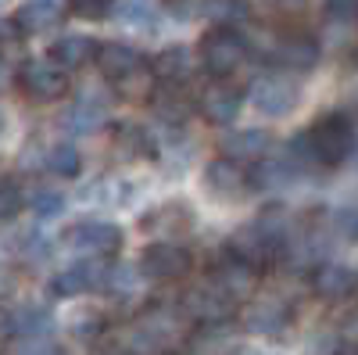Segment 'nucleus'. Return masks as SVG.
Returning <instances> with one entry per match:
<instances>
[{
  "instance_id": "40",
  "label": "nucleus",
  "mask_w": 358,
  "mask_h": 355,
  "mask_svg": "<svg viewBox=\"0 0 358 355\" xmlns=\"http://www.w3.org/2000/svg\"><path fill=\"white\" fill-rule=\"evenodd\" d=\"M233 355H258V351H251V348H236Z\"/></svg>"
},
{
  "instance_id": "9",
  "label": "nucleus",
  "mask_w": 358,
  "mask_h": 355,
  "mask_svg": "<svg viewBox=\"0 0 358 355\" xmlns=\"http://www.w3.org/2000/svg\"><path fill=\"white\" fill-rule=\"evenodd\" d=\"M308 287L319 302L326 305H344L355 298L358 291V280H355V270L348 262H337V258H319L315 265H308Z\"/></svg>"
},
{
  "instance_id": "39",
  "label": "nucleus",
  "mask_w": 358,
  "mask_h": 355,
  "mask_svg": "<svg viewBox=\"0 0 358 355\" xmlns=\"http://www.w3.org/2000/svg\"><path fill=\"white\" fill-rule=\"evenodd\" d=\"M276 4H280V8H301L305 0H276Z\"/></svg>"
},
{
  "instance_id": "35",
  "label": "nucleus",
  "mask_w": 358,
  "mask_h": 355,
  "mask_svg": "<svg viewBox=\"0 0 358 355\" xmlns=\"http://www.w3.org/2000/svg\"><path fill=\"white\" fill-rule=\"evenodd\" d=\"M334 230L344 237V241H355V209H341V212H334Z\"/></svg>"
},
{
  "instance_id": "17",
  "label": "nucleus",
  "mask_w": 358,
  "mask_h": 355,
  "mask_svg": "<svg viewBox=\"0 0 358 355\" xmlns=\"http://www.w3.org/2000/svg\"><path fill=\"white\" fill-rule=\"evenodd\" d=\"M241 104H244V94L236 90V86H229L226 79H215L197 97V111L208 118V123H215V126H229L233 118L241 115Z\"/></svg>"
},
{
  "instance_id": "21",
  "label": "nucleus",
  "mask_w": 358,
  "mask_h": 355,
  "mask_svg": "<svg viewBox=\"0 0 358 355\" xmlns=\"http://www.w3.org/2000/svg\"><path fill=\"white\" fill-rule=\"evenodd\" d=\"M57 22H62V8H57V0H29V4L15 15V29L25 33V36L50 33Z\"/></svg>"
},
{
  "instance_id": "34",
  "label": "nucleus",
  "mask_w": 358,
  "mask_h": 355,
  "mask_svg": "<svg viewBox=\"0 0 358 355\" xmlns=\"http://www.w3.org/2000/svg\"><path fill=\"white\" fill-rule=\"evenodd\" d=\"M208 11H212L215 18H222V25H233L236 18L248 15V11L241 8V0H212V4H208Z\"/></svg>"
},
{
  "instance_id": "7",
  "label": "nucleus",
  "mask_w": 358,
  "mask_h": 355,
  "mask_svg": "<svg viewBox=\"0 0 358 355\" xmlns=\"http://www.w3.org/2000/svg\"><path fill=\"white\" fill-rule=\"evenodd\" d=\"M190 270H194V255L176 241H155L140 251V277L155 284H176L190 277Z\"/></svg>"
},
{
  "instance_id": "6",
  "label": "nucleus",
  "mask_w": 358,
  "mask_h": 355,
  "mask_svg": "<svg viewBox=\"0 0 358 355\" xmlns=\"http://www.w3.org/2000/svg\"><path fill=\"white\" fill-rule=\"evenodd\" d=\"M236 316L244 319V327L251 334H262V337H280L290 323H294V305L283 294H251L248 305L241 302Z\"/></svg>"
},
{
  "instance_id": "32",
  "label": "nucleus",
  "mask_w": 358,
  "mask_h": 355,
  "mask_svg": "<svg viewBox=\"0 0 358 355\" xmlns=\"http://www.w3.org/2000/svg\"><path fill=\"white\" fill-rule=\"evenodd\" d=\"M115 8V0H69V11L83 22H101Z\"/></svg>"
},
{
  "instance_id": "11",
  "label": "nucleus",
  "mask_w": 358,
  "mask_h": 355,
  "mask_svg": "<svg viewBox=\"0 0 358 355\" xmlns=\"http://www.w3.org/2000/svg\"><path fill=\"white\" fill-rule=\"evenodd\" d=\"M69 244L90 258H115L122 251V230L108 219H83L69 230Z\"/></svg>"
},
{
  "instance_id": "25",
  "label": "nucleus",
  "mask_w": 358,
  "mask_h": 355,
  "mask_svg": "<svg viewBox=\"0 0 358 355\" xmlns=\"http://www.w3.org/2000/svg\"><path fill=\"white\" fill-rule=\"evenodd\" d=\"M40 172H50V176H65V180H72V176H79L83 169V158H79V147L62 140V144H50V147H40V162H36Z\"/></svg>"
},
{
  "instance_id": "28",
  "label": "nucleus",
  "mask_w": 358,
  "mask_h": 355,
  "mask_svg": "<svg viewBox=\"0 0 358 355\" xmlns=\"http://www.w3.org/2000/svg\"><path fill=\"white\" fill-rule=\"evenodd\" d=\"M25 204H29V209H33L36 216L50 219V216H62V209H65V194H62V190H54L50 183H36L33 190L25 194Z\"/></svg>"
},
{
  "instance_id": "27",
  "label": "nucleus",
  "mask_w": 358,
  "mask_h": 355,
  "mask_svg": "<svg viewBox=\"0 0 358 355\" xmlns=\"http://www.w3.org/2000/svg\"><path fill=\"white\" fill-rule=\"evenodd\" d=\"M111 86L118 90V97H122V101L147 104V101H151V94H155V86H158V79L151 76V69H147V62H143L140 69H133V72L122 76V79H115Z\"/></svg>"
},
{
  "instance_id": "1",
  "label": "nucleus",
  "mask_w": 358,
  "mask_h": 355,
  "mask_svg": "<svg viewBox=\"0 0 358 355\" xmlns=\"http://www.w3.org/2000/svg\"><path fill=\"white\" fill-rule=\"evenodd\" d=\"M351 147H355V130H351V118L341 111L315 118L308 130H301L290 140V151L312 169H341L351 155Z\"/></svg>"
},
{
  "instance_id": "23",
  "label": "nucleus",
  "mask_w": 358,
  "mask_h": 355,
  "mask_svg": "<svg viewBox=\"0 0 358 355\" xmlns=\"http://www.w3.org/2000/svg\"><path fill=\"white\" fill-rule=\"evenodd\" d=\"M94 62L101 65L104 79L115 83V79L129 76L133 69H140L143 57H140V50H133V47H126V43H104V47H97V57H94Z\"/></svg>"
},
{
  "instance_id": "26",
  "label": "nucleus",
  "mask_w": 358,
  "mask_h": 355,
  "mask_svg": "<svg viewBox=\"0 0 358 355\" xmlns=\"http://www.w3.org/2000/svg\"><path fill=\"white\" fill-rule=\"evenodd\" d=\"M108 123V104L97 97V94H79V101H76V108L69 111V130H76V133H94V130H101Z\"/></svg>"
},
{
  "instance_id": "16",
  "label": "nucleus",
  "mask_w": 358,
  "mask_h": 355,
  "mask_svg": "<svg viewBox=\"0 0 358 355\" xmlns=\"http://www.w3.org/2000/svg\"><path fill=\"white\" fill-rule=\"evenodd\" d=\"M147 104L155 108V115L165 126H183L187 118H194V108H197L194 94H187V83H158Z\"/></svg>"
},
{
  "instance_id": "4",
  "label": "nucleus",
  "mask_w": 358,
  "mask_h": 355,
  "mask_svg": "<svg viewBox=\"0 0 358 355\" xmlns=\"http://www.w3.org/2000/svg\"><path fill=\"white\" fill-rule=\"evenodd\" d=\"M236 309H241V302H233L212 280L183 291V298H179V312L187 316L190 327H222V323L236 319Z\"/></svg>"
},
{
  "instance_id": "18",
  "label": "nucleus",
  "mask_w": 358,
  "mask_h": 355,
  "mask_svg": "<svg viewBox=\"0 0 358 355\" xmlns=\"http://www.w3.org/2000/svg\"><path fill=\"white\" fill-rule=\"evenodd\" d=\"M140 226L147 233H162L165 241H179V237H187L194 230V212L183 201H169V204H158L155 212H147Z\"/></svg>"
},
{
  "instance_id": "19",
  "label": "nucleus",
  "mask_w": 358,
  "mask_h": 355,
  "mask_svg": "<svg viewBox=\"0 0 358 355\" xmlns=\"http://www.w3.org/2000/svg\"><path fill=\"white\" fill-rule=\"evenodd\" d=\"M115 155L126 158V162H147V158L158 155V144H155L151 133H147V126L118 123L115 126Z\"/></svg>"
},
{
  "instance_id": "36",
  "label": "nucleus",
  "mask_w": 358,
  "mask_h": 355,
  "mask_svg": "<svg viewBox=\"0 0 358 355\" xmlns=\"http://www.w3.org/2000/svg\"><path fill=\"white\" fill-rule=\"evenodd\" d=\"M326 11H330L337 22H351L358 11V0H326Z\"/></svg>"
},
{
  "instance_id": "38",
  "label": "nucleus",
  "mask_w": 358,
  "mask_h": 355,
  "mask_svg": "<svg viewBox=\"0 0 358 355\" xmlns=\"http://www.w3.org/2000/svg\"><path fill=\"white\" fill-rule=\"evenodd\" d=\"M4 133H8V111L0 108V137H4Z\"/></svg>"
},
{
  "instance_id": "24",
  "label": "nucleus",
  "mask_w": 358,
  "mask_h": 355,
  "mask_svg": "<svg viewBox=\"0 0 358 355\" xmlns=\"http://www.w3.org/2000/svg\"><path fill=\"white\" fill-rule=\"evenodd\" d=\"M147 69L158 83H187L194 72V54L187 47H165Z\"/></svg>"
},
{
  "instance_id": "20",
  "label": "nucleus",
  "mask_w": 358,
  "mask_h": 355,
  "mask_svg": "<svg viewBox=\"0 0 358 355\" xmlns=\"http://www.w3.org/2000/svg\"><path fill=\"white\" fill-rule=\"evenodd\" d=\"M273 144H276V137L268 130H241V133H229L222 140V151L236 162H258L273 151Z\"/></svg>"
},
{
  "instance_id": "41",
  "label": "nucleus",
  "mask_w": 358,
  "mask_h": 355,
  "mask_svg": "<svg viewBox=\"0 0 358 355\" xmlns=\"http://www.w3.org/2000/svg\"><path fill=\"white\" fill-rule=\"evenodd\" d=\"M115 355H122V351H115Z\"/></svg>"
},
{
  "instance_id": "10",
  "label": "nucleus",
  "mask_w": 358,
  "mask_h": 355,
  "mask_svg": "<svg viewBox=\"0 0 358 355\" xmlns=\"http://www.w3.org/2000/svg\"><path fill=\"white\" fill-rule=\"evenodd\" d=\"M222 251H229L233 258H241L244 265H251V270H258V273L273 270V265L283 258L280 244H276L273 237H268L258 223L241 226L236 233H229V241H226V248H222Z\"/></svg>"
},
{
  "instance_id": "14",
  "label": "nucleus",
  "mask_w": 358,
  "mask_h": 355,
  "mask_svg": "<svg viewBox=\"0 0 358 355\" xmlns=\"http://www.w3.org/2000/svg\"><path fill=\"white\" fill-rule=\"evenodd\" d=\"M104 265H108V258H83V262L69 265V270H62L50 280V294H54V298H76V294L101 291Z\"/></svg>"
},
{
  "instance_id": "5",
  "label": "nucleus",
  "mask_w": 358,
  "mask_h": 355,
  "mask_svg": "<svg viewBox=\"0 0 358 355\" xmlns=\"http://www.w3.org/2000/svg\"><path fill=\"white\" fill-rule=\"evenodd\" d=\"M18 86L29 101L36 104H54V101H65L72 94V79L62 65H54L50 57H29L18 69Z\"/></svg>"
},
{
  "instance_id": "8",
  "label": "nucleus",
  "mask_w": 358,
  "mask_h": 355,
  "mask_svg": "<svg viewBox=\"0 0 358 355\" xmlns=\"http://www.w3.org/2000/svg\"><path fill=\"white\" fill-rule=\"evenodd\" d=\"M265 57L287 72H312L319 65V43H315V36L301 33V29H283V33L268 36Z\"/></svg>"
},
{
  "instance_id": "22",
  "label": "nucleus",
  "mask_w": 358,
  "mask_h": 355,
  "mask_svg": "<svg viewBox=\"0 0 358 355\" xmlns=\"http://www.w3.org/2000/svg\"><path fill=\"white\" fill-rule=\"evenodd\" d=\"M47 57H50L54 65H62L65 72H72V69H86V65L97 57V43L90 40V36H62V40L50 47Z\"/></svg>"
},
{
  "instance_id": "31",
  "label": "nucleus",
  "mask_w": 358,
  "mask_h": 355,
  "mask_svg": "<svg viewBox=\"0 0 358 355\" xmlns=\"http://www.w3.org/2000/svg\"><path fill=\"white\" fill-rule=\"evenodd\" d=\"M22 209H25V190L8 176H0V223L15 219Z\"/></svg>"
},
{
  "instance_id": "33",
  "label": "nucleus",
  "mask_w": 358,
  "mask_h": 355,
  "mask_svg": "<svg viewBox=\"0 0 358 355\" xmlns=\"http://www.w3.org/2000/svg\"><path fill=\"white\" fill-rule=\"evenodd\" d=\"M15 355H69V348L57 344V341H50L47 334H29V337L15 348Z\"/></svg>"
},
{
  "instance_id": "29",
  "label": "nucleus",
  "mask_w": 358,
  "mask_h": 355,
  "mask_svg": "<svg viewBox=\"0 0 358 355\" xmlns=\"http://www.w3.org/2000/svg\"><path fill=\"white\" fill-rule=\"evenodd\" d=\"M11 319H15V334H22V337L50 330V312L43 305H22L18 312H11Z\"/></svg>"
},
{
  "instance_id": "2",
  "label": "nucleus",
  "mask_w": 358,
  "mask_h": 355,
  "mask_svg": "<svg viewBox=\"0 0 358 355\" xmlns=\"http://www.w3.org/2000/svg\"><path fill=\"white\" fill-rule=\"evenodd\" d=\"M190 323L179 309H147L136 316V323L126 330L122 355H176L190 341Z\"/></svg>"
},
{
  "instance_id": "3",
  "label": "nucleus",
  "mask_w": 358,
  "mask_h": 355,
  "mask_svg": "<svg viewBox=\"0 0 358 355\" xmlns=\"http://www.w3.org/2000/svg\"><path fill=\"white\" fill-rule=\"evenodd\" d=\"M197 57L204 72L212 79H229L233 72H241V65L248 62V40L236 33L233 25H215L208 29L197 43Z\"/></svg>"
},
{
  "instance_id": "37",
  "label": "nucleus",
  "mask_w": 358,
  "mask_h": 355,
  "mask_svg": "<svg viewBox=\"0 0 358 355\" xmlns=\"http://www.w3.org/2000/svg\"><path fill=\"white\" fill-rule=\"evenodd\" d=\"M11 337H15V319H11L8 309H0V344L11 341Z\"/></svg>"
},
{
  "instance_id": "30",
  "label": "nucleus",
  "mask_w": 358,
  "mask_h": 355,
  "mask_svg": "<svg viewBox=\"0 0 358 355\" xmlns=\"http://www.w3.org/2000/svg\"><path fill=\"white\" fill-rule=\"evenodd\" d=\"M104 330H108V316L97 312V309H86V312H79V316L72 319V334H76L79 341H97Z\"/></svg>"
},
{
  "instance_id": "12",
  "label": "nucleus",
  "mask_w": 358,
  "mask_h": 355,
  "mask_svg": "<svg viewBox=\"0 0 358 355\" xmlns=\"http://www.w3.org/2000/svg\"><path fill=\"white\" fill-rule=\"evenodd\" d=\"M204 187L212 190L215 197L222 201H244L251 194V176H248V165L236 162L229 155L222 158H212L204 165Z\"/></svg>"
},
{
  "instance_id": "13",
  "label": "nucleus",
  "mask_w": 358,
  "mask_h": 355,
  "mask_svg": "<svg viewBox=\"0 0 358 355\" xmlns=\"http://www.w3.org/2000/svg\"><path fill=\"white\" fill-rule=\"evenodd\" d=\"M251 104L262 111V115H290L301 101L297 94V83L287 79V76H258L248 90Z\"/></svg>"
},
{
  "instance_id": "15",
  "label": "nucleus",
  "mask_w": 358,
  "mask_h": 355,
  "mask_svg": "<svg viewBox=\"0 0 358 355\" xmlns=\"http://www.w3.org/2000/svg\"><path fill=\"white\" fill-rule=\"evenodd\" d=\"M258 280H262V273L251 270V265H244L241 258H233L229 251H222L219 262L212 265V284H219L233 302H248L258 291Z\"/></svg>"
}]
</instances>
